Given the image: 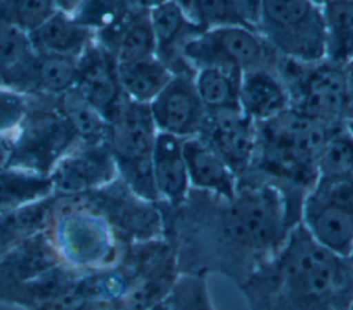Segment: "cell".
I'll return each instance as SVG.
<instances>
[{"mask_svg":"<svg viewBox=\"0 0 353 310\" xmlns=\"http://www.w3.org/2000/svg\"><path fill=\"white\" fill-rule=\"evenodd\" d=\"M352 1H353V0H352Z\"/></svg>","mask_w":353,"mask_h":310,"instance_id":"42","label":"cell"},{"mask_svg":"<svg viewBox=\"0 0 353 310\" xmlns=\"http://www.w3.org/2000/svg\"><path fill=\"white\" fill-rule=\"evenodd\" d=\"M256 30L281 58L324 61L321 6L312 0H258Z\"/></svg>","mask_w":353,"mask_h":310,"instance_id":"5","label":"cell"},{"mask_svg":"<svg viewBox=\"0 0 353 310\" xmlns=\"http://www.w3.org/2000/svg\"><path fill=\"white\" fill-rule=\"evenodd\" d=\"M277 72L291 98V109L316 121L339 125L350 114L346 68L327 61L302 63L279 58Z\"/></svg>","mask_w":353,"mask_h":310,"instance_id":"7","label":"cell"},{"mask_svg":"<svg viewBox=\"0 0 353 310\" xmlns=\"http://www.w3.org/2000/svg\"><path fill=\"white\" fill-rule=\"evenodd\" d=\"M239 106L254 123L269 121L291 107L290 92L276 68H258L241 74Z\"/></svg>","mask_w":353,"mask_h":310,"instance_id":"18","label":"cell"},{"mask_svg":"<svg viewBox=\"0 0 353 310\" xmlns=\"http://www.w3.org/2000/svg\"><path fill=\"white\" fill-rule=\"evenodd\" d=\"M149 109L159 132L181 139L199 136L207 114L189 73H175Z\"/></svg>","mask_w":353,"mask_h":310,"instance_id":"12","label":"cell"},{"mask_svg":"<svg viewBox=\"0 0 353 310\" xmlns=\"http://www.w3.org/2000/svg\"><path fill=\"white\" fill-rule=\"evenodd\" d=\"M182 141L171 134L157 132L152 154V176L159 203L171 209L181 207L190 190Z\"/></svg>","mask_w":353,"mask_h":310,"instance_id":"19","label":"cell"},{"mask_svg":"<svg viewBox=\"0 0 353 310\" xmlns=\"http://www.w3.org/2000/svg\"><path fill=\"white\" fill-rule=\"evenodd\" d=\"M62 263L47 231L32 236L0 256V303L26 281Z\"/></svg>","mask_w":353,"mask_h":310,"instance_id":"15","label":"cell"},{"mask_svg":"<svg viewBox=\"0 0 353 310\" xmlns=\"http://www.w3.org/2000/svg\"><path fill=\"white\" fill-rule=\"evenodd\" d=\"M57 201L58 194H52L34 204L0 215V256L23 240L46 231Z\"/></svg>","mask_w":353,"mask_h":310,"instance_id":"28","label":"cell"},{"mask_svg":"<svg viewBox=\"0 0 353 310\" xmlns=\"http://www.w3.org/2000/svg\"><path fill=\"white\" fill-rule=\"evenodd\" d=\"M240 288L251 310H353V259L319 245L299 222Z\"/></svg>","mask_w":353,"mask_h":310,"instance_id":"2","label":"cell"},{"mask_svg":"<svg viewBox=\"0 0 353 310\" xmlns=\"http://www.w3.org/2000/svg\"><path fill=\"white\" fill-rule=\"evenodd\" d=\"M46 231L59 260L79 273L114 265L125 245L110 225L77 196L58 194Z\"/></svg>","mask_w":353,"mask_h":310,"instance_id":"3","label":"cell"},{"mask_svg":"<svg viewBox=\"0 0 353 310\" xmlns=\"http://www.w3.org/2000/svg\"><path fill=\"white\" fill-rule=\"evenodd\" d=\"M77 77V59L36 54L28 95L59 98L73 90Z\"/></svg>","mask_w":353,"mask_h":310,"instance_id":"29","label":"cell"},{"mask_svg":"<svg viewBox=\"0 0 353 310\" xmlns=\"http://www.w3.org/2000/svg\"><path fill=\"white\" fill-rule=\"evenodd\" d=\"M181 55L193 74L214 65H232L243 73L276 68L280 58L256 29L243 26L201 30L183 44Z\"/></svg>","mask_w":353,"mask_h":310,"instance_id":"9","label":"cell"},{"mask_svg":"<svg viewBox=\"0 0 353 310\" xmlns=\"http://www.w3.org/2000/svg\"><path fill=\"white\" fill-rule=\"evenodd\" d=\"M199 136L229 164L237 176L254 165L258 125L241 110L207 112Z\"/></svg>","mask_w":353,"mask_h":310,"instance_id":"13","label":"cell"},{"mask_svg":"<svg viewBox=\"0 0 353 310\" xmlns=\"http://www.w3.org/2000/svg\"><path fill=\"white\" fill-rule=\"evenodd\" d=\"M58 102L81 142H108L109 123L74 88L61 95Z\"/></svg>","mask_w":353,"mask_h":310,"instance_id":"31","label":"cell"},{"mask_svg":"<svg viewBox=\"0 0 353 310\" xmlns=\"http://www.w3.org/2000/svg\"><path fill=\"white\" fill-rule=\"evenodd\" d=\"M87 0H55L58 11L73 15Z\"/></svg>","mask_w":353,"mask_h":310,"instance_id":"38","label":"cell"},{"mask_svg":"<svg viewBox=\"0 0 353 310\" xmlns=\"http://www.w3.org/2000/svg\"><path fill=\"white\" fill-rule=\"evenodd\" d=\"M222 204L215 212H199L194 223L181 218L174 227L178 234L204 233L178 241L204 237L211 247L199 259H204L203 273L219 270L240 287L277 252L292 227L283 192L273 183H239L236 196Z\"/></svg>","mask_w":353,"mask_h":310,"instance_id":"1","label":"cell"},{"mask_svg":"<svg viewBox=\"0 0 353 310\" xmlns=\"http://www.w3.org/2000/svg\"><path fill=\"white\" fill-rule=\"evenodd\" d=\"M324 61L347 68L353 63V1L327 0L321 6Z\"/></svg>","mask_w":353,"mask_h":310,"instance_id":"23","label":"cell"},{"mask_svg":"<svg viewBox=\"0 0 353 310\" xmlns=\"http://www.w3.org/2000/svg\"><path fill=\"white\" fill-rule=\"evenodd\" d=\"M190 187L197 192L232 200L239 187V176L229 164L200 136L182 141Z\"/></svg>","mask_w":353,"mask_h":310,"instance_id":"16","label":"cell"},{"mask_svg":"<svg viewBox=\"0 0 353 310\" xmlns=\"http://www.w3.org/2000/svg\"><path fill=\"white\" fill-rule=\"evenodd\" d=\"M131 12L120 0H87L72 17L98 34L119 26Z\"/></svg>","mask_w":353,"mask_h":310,"instance_id":"35","label":"cell"},{"mask_svg":"<svg viewBox=\"0 0 353 310\" xmlns=\"http://www.w3.org/2000/svg\"><path fill=\"white\" fill-rule=\"evenodd\" d=\"M258 0H192L186 12L200 30L243 26L256 29Z\"/></svg>","mask_w":353,"mask_h":310,"instance_id":"26","label":"cell"},{"mask_svg":"<svg viewBox=\"0 0 353 310\" xmlns=\"http://www.w3.org/2000/svg\"><path fill=\"white\" fill-rule=\"evenodd\" d=\"M148 310H168V309H167V302H165V299H163V300L154 303V304H153L152 307H149Z\"/></svg>","mask_w":353,"mask_h":310,"instance_id":"41","label":"cell"},{"mask_svg":"<svg viewBox=\"0 0 353 310\" xmlns=\"http://www.w3.org/2000/svg\"><path fill=\"white\" fill-rule=\"evenodd\" d=\"M50 178L55 194L73 197L97 190L119 175L108 142L79 141L57 163Z\"/></svg>","mask_w":353,"mask_h":310,"instance_id":"11","label":"cell"},{"mask_svg":"<svg viewBox=\"0 0 353 310\" xmlns=\"http://www.w3.org/2000/svg\"><path fill=\"white\" fill-rule=\"evenodd\" d=\"M353 175V136L342 125L328 135L317 157L319 175Z\"/></svg>","mask_w":353,"mask_h":310,"instance_id":"34","label":"cell"},{"mask_svg":"<svg viewBox=\"0 0 353 310\" xmlns=\"http://www.w3.org/2000/svg\"><path fill=\"white\" fill-rule=\"evenodd\" d=\"M26 36L36 54L72 59H77L95 40V34L90 29L62 11H57Z\"/></svg>","mask_w":353,"mask_h":310,"instance_id":"20","label":"cell"},{"mask_svg":"<svg viewBox=\"0 0 353 310\" xmlns=\"http://www.w3.org/2000/svg\"><path fill=\"white\" fill-rule=\"evenodd\" d=\"M34 56L28 36L0 21V90L28 95Z\"/></svg>","mask_w":353,"mask_h":310,"instance_id":"21","label":"cell"},{"mask_svg":"<svg viewBox=\"0 0 353 310\" xmlns=\"http://www.w3.org/2000/svg\"><path fill=\"white\" fill-rule=\"evenodd\" d=\"M149 19L156 39V56L174 74H193L183 62L181 52L183 44L201 30L188 12L175 0H165L149 8Z\"/></svg>","mask_w":353,"mask_h":310,"instance_id":"17","label":"cell"},{"mask_svg":"<svg viewBox=\"0 0 353 310\" xmlns=\"http://www.w3.org/2000/svg\"><path fill=\"white\" fill-rule=\"evenodd\" d=\"M110 52L116 62L145 59L156 55V39L149 19V10L132 12L117 33Z\"/></svg>","mask_w":353,"mask_h":310,"instance_id":"30","label":"cell"},{"mask_svg":"<svg viewBox=\"0 0 353 310\" xmlns=\"http://www.w3.org/2000/svg\"><path fill=\"white\" fill-rule=\"evenodd\" d=\"M77 197L110 225L123 244L161 238L164 223L157 203L139 197L120 178Z\"/></svg>","mask_w":353,"mask_h":310,"instance_id":"10","label":"cell"},{"mask_svg":"<svg viewBox=\"0 0 353 310\" xmlns=\"http://www.w3.org/2000/svg\"><path fill=\"white\" fill-rule=\"evenodd\" d=\"M80 274L69 266L58 263L17 288L6 304L23 310H43L68 292Z\"/></svg>","mask_w":353,"mask_h":310,"instance_id":"24","label":"cell"},{"mask_svg":"<svg viewBox=\"0 0 353 310\" xmlns=\"http://www.w3.org/2000/svg\"><path fill=\"white\" fill-rule=\"evenodd\" d=\"M114 55L94 43L77 58V77L74 90L94 106L109 123L124 95L119 85Z\"/></svg>","mask_w":353,"mask_h":310,"instance_id":"14","label":"cell"},{"mask_svg":"<svg viewBox=\"0 0 353 310\" xmlns=\"http://www.w3.org/2000/svg\"><path fill=\"white\" fill-rule=\"evenodd\" d=\"M301 225L327 251L353 259V175H319L303 197Z\"/></svg>","mask_w":353,"mask_h":310,"instance_id":"8","label":"cell"},{"mask_svg":"<svg viewBox=\"0 0 353 310\" xmlns=\"http://www.w3.org/2000/svg\"><path fill=\"white\" fill-rule=\"evenodd\" d=\"M55 194L50 175L7 167L0 171V215Z\"/></svg>","mask_w":353,"mask_h":310,"instance_id":"27","label":"cell"},{"mask_svg":"<svg viewBox=\"0 0 353 310\" xmlns=\"http://www.w3.org/2000/svg\"><path fill=\"white\" fill-rule=\"evenodd\" d=\"M241 74L243 72L232 65L205 66L194 72V87L207 112L240 110Z\"/></svg>","mask_w":353,"mask_h":310,"instance_id":"25","label":"cell"},{"mask_svg":"<svg viewBox=\"0 0 353 310\" xmlns=\"http://www.w3.org/2000/svg\"><path fill=\"white\" fill-rule=\"evenodd\" d=\"M157 128L149 105L124 98L109 121L108 145L119 178L139 197L159 203L153 176L152 154Z\"/></svg>","mask_w":353,"mask_h":310,"instance_id":"6","label":"cell"},{"mask_svg":"<svg viewBox=\"0 0 353 310\" xmlns=\"http://www.w3.org/2000/svg\"><path fill=\"white\" fill-rule=\"evenodd\" d=\"M25 107L26 95L11 90H0V134L15 131Z\"/></svg>","mask_w":353,"mask_h":310,"instance_id":"36","label":"cell"},{"mask_svg":"<svg viewBox=\"0 0 353 310\" xmlns=\"http://www.w3.org/2000/svg\"><path fill=\"white\" fill-rule=\"evenodd\" d=\"M0 1H1V0H0Z\"/></svg>","mask_w":353,"mask_h":310,"instance_id":"43","label":"cell"},{"mask_svg":"<svg viewBox=\"0 0 353 310\" xmlns=\"http://www.w3.org/2000/svg\"><path fill=\"white\" fill-rule=\"evenodd\" d=\"M343 127H345L346 131L353 136V116L347 117V118L343 121Z\"/></svg>","mask_w":353,"mask_h":310,"instance_id":"40","label":"cell"},{"mask_svg":"<svg viewBox=\"0 0 353 310\" xmlns=\"http://www.w3.org/2000/svg\"><path fill=\"white\" fill-rule=\"evenodd\" d=\"M165 302L168 310H215L203 273H182L175 277Z\"/></svg>","mask_w":353,"mask_h":310,"instance_id":"33","label":"cell"},{"mask_svg":"<svg viewBox=\"0 0 353 310\" xmlns=\"http://www.w3.org/2000/svg\"><path fill=\"white\" fill-rule=\"evenodd\" d=\"M347 72V80H349V92H350V116H353V63H350L346 68Z\"/></svg>","mask_w":353,"mask_h":310,"instance_id":"39","label":"cell"},{"mask_svg":"<svg viewBox=\"0 0 353 310\" xmlns=\"http://www.w3.org/2000/svg\"><path fill=\"white\" fill-rule=\"evenodd\" d=\"M79 141L58 98L26 95L23 116L14 131L8 167L50 175L57 163Z\"/></svg>","mask_w":353,"mask_h":310,"instance_id":"4","label":"cell"},{"mask_svg":"<svg viewBox=\"0 0 353 310\" xmlns=\"http://www.w3.org/2000/svg\"><path fill=\"white\" fill-rule=\"evenodd\" d=\"M12 147H14V131L0 134V171L10 165Z\"/></svg>","mask_w":353,"mask_h":310,"instance_id":"37","label":"cell"},{"mask_svg":"<svg viewBox=\"0 0 353 310\" xmlns=\"http://www.w3.org/2000/svg\"><path fill=\"white\" fill-rule=\"evenodd\" d=\"M121 92L132 102L149 105L168 84L174 73L154 55L145 59L117 62Z\"/></svg>","mask_w":353,"mask_h":310,"instance_id":"22","label":"cell"},{"mask_svg":"<svg viewBox=\"0 0 353 310\" xmlns=\"http://www.w3.org/2000/svg\"><path fill=\"white\" fill-rule=\"evenodd\" d=\"M58 11L55 0H1L0 21L29 34Z\"/></svg>","mask_w":353,"mask_h":310,"instance_id":"32","label":"cell"}]
</instances>
